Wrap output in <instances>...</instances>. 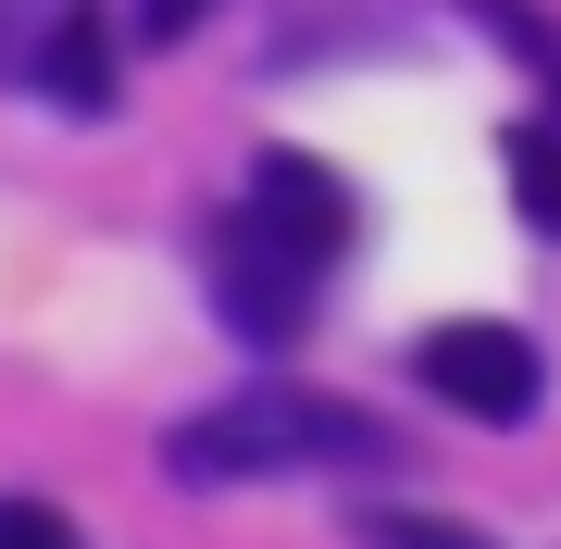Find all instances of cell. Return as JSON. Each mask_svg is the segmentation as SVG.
Segmentation results:
<instances>
[{
    "mask_svg": "<svg viewBox=\"0 0 561 549\" xmlns=\"http://www.w3.org/2000/svg\"><path fill=\"white\" fill-rule=\"evenodd\" d=\"M387 462V425L337 387H238V400L187 412L162 437V474L175 488H250V474H362Z\"/></svg>",
    "mask_w": 561,
    "mask_h": 549,
    "instance_id": "cell-1",
    "label": "cell"
},
{
    "mask_svg": "<svg viewBox=\"0 0 561 549\" xmlns=\"http://www.w3.org/2000/svg\"><path fill=\"white\" fill-rule=\"evenodd\" d=\"M201 287H213V312H225V325H238L250 350H275V338H300V325H312L324 263H300V250H287L275 225L225 213L213 238H201Z\"/></svg>",
    "mask_w": 561,
    "mask_h": 549,
    "instance_id": "cell-2",
    "label": "cell"
},
{
    "mask_svg": "<svg viewBox=\"0 0 561 549\" xmlns=\"http://www.w3.org/2000/svg\"><path fill=\"white\" fill-rule=\"evenodd\" d=\"M412 375L437 387L449 412H474V425H524L537 387H549V363H537V338H524V325H424Z\"/></svg>",
    "mask_w": 561,
    "mask_h": 549,
    "instance_id": "cell-3",
    "label": "cell"
},
{
    "mask_svg": "<svg viewBox=\"0 0 561 549\" xmlns=\"http://www.w3.org/2000/svg\"><path fill=\"white\" fill-rule=\"evenodd\" d=\"M238 213H250V225H275V238L300 250V263H324V275H337V250H350V187L324 175V163H300V150H262Z\"/></svg>",
    "mask_w": 561,
    "mask_h": 549,
    "instance_id": "cell-4",
    "label": "cell"
},
{
    "mask_svg": "<svg viewBox=\"0 0 561 549\" xmlns=\"http://www.w3.org/2000/svg\"><path fill=\"white\" fill-rule=\"evenodd\" d=\"M25 76L50 88L62 113H113V25H101V0H50V25H38V50H25Z\"/></svg>",
    "mask_w": 561,
    "mask_h": 549,
    "instance_id": "cell-5",
    "label": "cell"
},
{
    "mask_svg": "<svg viewBox=\"0 0 561 549\" xmlns=\"http://www.w3.org/2000/svg\"><path fill=\"white\" fill-rule=\"evenodd\" d=\"M512 187H524V225L561 238V138L549 125H512Z\"/></svg>",
    "mask_w": 561,
    "mask_h": 549,
    "instance_id": "cell-6",
    "label": "cell"
},
{
    "mask_svg": "<svg viewBox=\"0 0 561 549\" xmlns=\"http://www.w3.org/2000/svg\"><path fill=\"white\" fill-rule=\"evenodd\" d=\"M362 549H486V537L437 525V512H362Z\"/></svg>",
    "mask_w": 561,
    "mask_h": 549,
    "instance_id": "cell-7",
    "label": "cell"
},
{
    "mask_svg": "<svg viewBox=\"0 0 561 549\" xmlns=\"http://www.w3.org/2000/svg\"><path fill=\"white\" fill-rule=\"evenodd\" d=\"M0 549H88V537L62 525L50 500H0Z\"/></svg>",
    "mask_w": 561,
    "mask_h": 549,
    "instance_id": "cell-8",
    "label": "cell"
},
{
    "mask_svg": "<svg viewBox=\"0 0 561 549\" xmlns=\"http://www.w3.org/2000/svg\"><path fill=\"white\" fill-rule=\"evenodd\" d=\"M38 25H50V0H0V76L38 50Z\"/></svg>",
    "mask_w": 561,
    "mask_h": 549,
    "instance_id": "cell-9",
    "label": "cell"
},
{
    "mask_svg": "<svg viewBox=\"0 0 561 549\" xmlns=\"http://www.w3.org/2000/svg\"><path fill=\"white\" fill-rule=\"evenodd\" d=\"M474 13H500V25H512V50H524V62H549V76H561V50H549V25L524 13V0H474Z\"/></svg>",
    "mask_w": 561,
    "mask_h": 549,
    "instance_id": "cell-10",
    "label": "cell"
},
{
    "mask_svg": "<svg viewBox=\"0 0 561 549\" xmlns=\"http://www.w3.org/2000/svg\"><path fill=\"white\" fill-rule=\"evenodd\" d=\"M201 13H213V0H138V38H187Z\"/></svg>",
    "mask_w": 561,
    "mask_h": 549,
    "instance_id": "cell-11",
    "label": "cell"
}]
</instances>
